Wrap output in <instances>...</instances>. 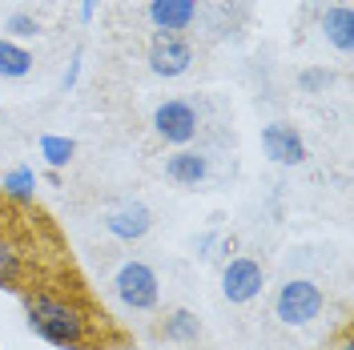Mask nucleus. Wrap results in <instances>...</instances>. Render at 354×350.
Listing matches in <instances>:
<instances>
[{"label":"nucleus","mask_w":354,"mask_h":350,"mask_svg":"<svg viewBox=\"0 0 354 350\" xmlns=\"http://www.w3.org/2000/svg\"><path fill=\"white\" fill-rule=\"evenodd\" d=\"M24 310H28V330L41 334L44 342L65 350H93L88 347V318L77 302L48 294V290H32L24 298Z\"/></svg>","instance_id":"f257e3e1"},{"label":"nucleus","mask_w":354,"mask_h":350,"mask_svg":"<svg viewBox=\"0 0 354 350\" xmlns=\"http://www.w3.org/2000/svg\"><path fill=\"white\" fill-rule=\"evenodd\" d=\"M109 286H113V298L133 314H149L161 302V278H157L153 266L141 262V258H129V262L117 266Z\"/></svg>","instance_id":"f03ea898"},{"label":"nucleus","mask_w":354,"mask_h":350,"mask_svg":"<svg viewBox=\"0 0 354 350\" xmlns=\"http://www.w3.org/2000/svg\"><path fill=\"white\" fill-rule=\"evenodd\" d=\"M322 310H326V290L314 278H286L274 294V318L282 326H310Z\"/></svg>","instance_id":"7ed1b4c3"},{"label":"nucleus","mask_w":354,"mask_h":350,"mask_svg":"<svg viewBox=\"0 0 354 350\" xmlns=\"http://www.w3.org/2000/svg\"><path fill=\"white\" fill-rule=\"evenodd\" d=\"M198 129H201V113L185 97H169V101H161L153 109V133L165 145H174V149H189V141L198 137Z\"/></svg>","instance_id":"20e7f679"},{"label":"nucleus","mask_w":354,"mask_h":350,"mask_svg":"<svg viewBox=\"0 0 354 350\" xmlns=\"http://www.w3.org/2000/svg\"><path fill=\"white\" fill-rule=\"evenodd\" d=\"M266 290V266L250 254H238L221 266V298L230 306H250Z\"/></svg>","instance_id":"39448f33"},{"label":"nucleus","mask_w":354,"mask_h":350,"mask_svg":"<svg viewBox=\"0 0 354 350\" xmlns=\"http://www.w3.org/2000/svg\"><path fill=\"white\" fill-rule=\"evenodd\" d=\"M198 61V53H194V44L185 41V37H177V33H153V41H149V73L161 77V81H177V77H185L189 68Z\"/></svg>","instance_id":"423d86ee"},{"label":"nucleus","mask_w":354,"mask_h":350,"mask_svg":"<svg viewBox=\"0 0 354 350\" xmlns=\"http://www.w3.org/2000/svg\"><path fill=\"white\" fill-rule=\"evenodd\" d=\"M262 154L282 169H298L306 161V137L286 121H270L262 125Z\"/></svg>","instance_id":"0eeeda50"},{"label":"nucleus","mask_w":354,"mask_h":350,"mask_svg":"<svg viewBox=\"0 0 354 350\" xmlns=\"http://www.w3.org/2000/svg\"><path fill=\"white\" fill-rule=\"evenodd\" d=\"M105 234L117 241H141L149 230H153V210L145 205V201H121V205H113L105 210Z\"/></svg>","instance_id":"6e6552de"},{"label":"nucleus","mask_w":354,"mask_h":350,"mask_svg":"<svg viewBox=\"0 0 354 350\" xmlns=\"http://www.w3.org/2000/svg\"><path fill=\"white\" fill-rule=\"evenodd\" d=\"M198 8H201V0H149L145 17H149V24L157 33H177L181 37L189 24L198 21Z\"/></svg>","instance_id":"1a4fd4ad"},{"label":"nucleus","mask_w":354,"mask_h":350,"mask_svg":"<svg viewBox=\"0 0 354 350\" xmlns=\"http://www.w3.org/2000/svg\"><path fill=\"white\" fill-rule=\"evenodd\" d=\"M205 177H209V157L198 149H174L165 157V181H174L181 190H198Z\"/></svg>","instance_id":"9d476101"},{"label":"nucleus","mask_w":354,"mask_h":350,"mask_svg":"<svg viewBox=\"0 0 354 350\" xmlns=\"http://www.w3.org/2000/svg\"><path fill=\"white\" fill-rule=\"evenodd\" d=\"M318 28H322L326 44H334L342 57H351L354 53V8L351 4H330V8L322 12Z\"/></svg>","instance_id":"9b49d317"},{"label":"nucleus","mask_w":354,"mask_h":350,"mask_svg":"<svg viewBox=\"0 0 354 350\" xmlns=\"http://www.w3.org/2000/svg\"><path fill=\"white\" fill-rule=\"evenodd\" d=\"M32 68H37V57L21 41L0 37V81H24Z\"/></svg>","instance_id":"f8f14e48"},{"label":"nucleus","mask_w":354,"mask_h":350,"mask_svg":"<svg viewBox=\"0 0 354 350\" xmlns=\"http://www.w3.org/2000/svg\"><path fill=\"white\" fill-rule=\"evenodd\" d=\"M0 190H4L8 201H17V205H32V201H37V174H32V165H12V169H4Z\"/></svg>","instance_id":"ddd939ff"},{"label":"nucleus","mask_w":354,"mask_h":350,"mask_svg":"<svg viewBox=\"0 0 354 350\" xmlns=\"http://www.w3.org/2000/svg\"><path fill=\"white\" fill-rule=\"evenodd\" d=\"M37 149H41L44 165L61 174V169H65L68 161L77 157V141H73V137H65V133H41V141H37Z\"/></svg>","instance_id":"4468645a"},{"label":"nucleus","mask_w":354,"mask_h":350,"mask_svg":"<svg viewBox=\"0 0 354 350\" xmlns=\"http://www.w3.org/2000/svg\"><path fill=\"white\" fill-rule=\"evenodd\" d=\"M161 334H165L169 342H198L201 318L194 314V310L177 306V310H169V314H165V322H161Z\"/></svg>","instance_id":"2eb2a0df"},{"label":"nucleus","mask_w":354,"mask_h":350,"mask_svg":"<svg viewBox=\"0 0 354 350\" xmlns=\"http://www.w3.org/2000/svg\"><path fill=\"white\" fill-rule=\"evenodd\" d=\"M21 278H24L21 246L8 238V234H0V290H4V286H21Z\"/></svg>","instance_id":"dca6fc26"},{"label":"nucleus","mask_w":354,"mask_h":350,"mask_svg":"<svg viewBox=\"0 0 354 350\" xmlns=\"http://www.w3.org/2000/svg\"><path fill=\"white\" fill-rule=\"evenodd\" d=\"M4 28H8V41H28V37H41V21H37L32 12H12V17L4 21Z\"/></svg>","instance_id":"f3484780"},{"label":"nucleus","mask_w":354,"mask_h":350,"mask_svg":"<svg viewBox=\"0 0 354 350\" xmlns=\"http://www.w3.org/2000/svg\"><path fill=\"white\" fill-rule=\"evenodd\" d=\"M330 81H334V73H326V68H302L298 73V89L302 93H322Z\"/></svg>","instance_id":"a211bd4d"},{"label":"nucleus","mask_w":354,"mask_h":350,"mask_svg":"<svg viewBox=\"0 0 354 350\" xmlns=\"http://www.w3.org/2000/svg\"><path fill=\"white\" fill-rule=\"evenodd\" d=\"M218 246H225V241H221V234H218V230H209V234H201V238L194 241V250H198L201 258H214V250H218Z\"/></svg>","instance_id":"6ab92c4d"},{"label":"nucleus","mask_w":354,"mask_h":350,"mask_svg":"<svg viewBox=\"0 0 354 350\" xmlns=\"http://www.w3.org/2000/svg\"><path fill=\"white\" fill-rule=\"evenodd\" d=\"M77 81H81V48L73 53V61H68L65 77H61V89H65V93H73V89H77Z\"/></svg>","instance_id":"aec40b11"},{"label":"nucleus","mask_w":354,"mask_h":350,"mask_svg":"<svg viewBox=\"0 0 354 350\" xmlns=\"http://www.w3.org/2000/svg\"><path fill=\"white\" fill-rule=\"evenodd\" d=\"M97 4H101V0H81V21H93V17H97Z\"/></svg>","instance_id":"412c9836"},{"label":"nucleus","mask_w":354,"mask_h":350,"mask_svg":"<svg viewBox=\"0 0 354 350\" xmlns=\"http://www.w3.org/2000/svg\"><path fill=\"white\" fill-rule=\"evenodd\" d=\"M44 181H48V185H53V190H61V185H65V177L57 174V169H48V174H44Z\"/></svg>","instance_id":"4be33fe9"},{"label":"nucleus","mask_w":354,"mask_h":350,"mask_svg":"<svg viewBox=\"0 0 354 350\" xmlns=\"http://www.w3.org/2000/svg\"><path fill=\"white\" fill-rule=\"evenodd\" d=\"M109 350H145V347H137V342H113Z\"/></svg>","instance_id":"5701e85b"},{"label":"nucleus","mask_w":354,"mask_h":350,"mask_svg":"<svg viewBox=\"0 0 354 350\" xmlns=\"http://www.w3.org/2000/svg\"><path fill=\"white\" fill-rule=\"evenodd\" d=\"M334 350H354V342H351V338H342V342H338Z\"/></svg>","instance_id":"b1692460"}]
</instances>
